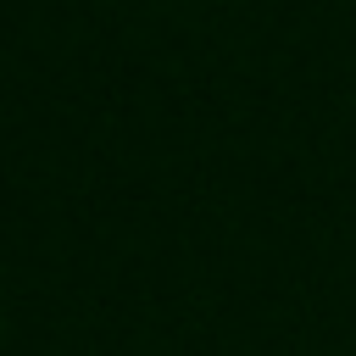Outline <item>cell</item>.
I'll list each match as a JSON object with an SVG mask.
<instances>
[]
</instances>
